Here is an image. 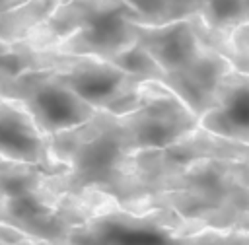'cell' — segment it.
Returning a JSON list of instances; mask_svg holds the SVG:
<instances>
[{
	"label": "cell",
	"instance_id": "cell-1",
	"mask_svg": "<svg viewBox=\"0 0 249 245\" xmlns=\"http://www.w3.org/2000/svg\"><path fill=\"white\" fill-rule=\"evenodd\" d=\"M124 210L169 212L189 224L249 231V161L198 158L165 173L152 192Z\"/></svg>",
	"mask_w": 249,
	"mask_h": 245
},
{
	"label": "cell",
	"instance_id": "cell-2",
	"mask_svg": "<svg viewBox=\"0 0 249 245\" xmlns=\"http://www.w3.org/2000/svg\"><path fill=\"white\" fill-rule=\"evenodd\" d=\"M47 144L51 156L70 167L64 175H53L58 192L97 191L115 198L121 206L130 202L126 171L130 152L117 115L99 109L91 121L47 136Z\"/></svg>",
	"mask_w": 249,
	"mask_h": 245
},
{
	"label": "cell",
	"instance_id": "cell-3",
	"mask_svg": "<svg viewBox=\"0 0 249 245\" xmlns=\"http://www.w3.org/2000/svg\"><path fill=\"white\" fill-rule=\"evenodd\" d=\"M136 23L124 0H64L25 43L37 51L113 60L138 43Z\"/></svg>",
	"mask_w": 249,
	"mask_h": 245
},
{
	"label": "cell",
	"instance_id": "cell-4",
	"mask_svg": "<svg viewBox=\"0 0 249 245\" xmlns=\"http://www.w3.org/2000/svg\"><path fill=\"white\" fill-rule=\"evenodd\" d=\"M56 68L29 70L0 84V95L19 101L45 136L80 126L99 111L60 82Z\"/></svg>",
	"mask_w": 249,
	"mask_h": 245
},
{
	"label": "cell",
	"instance_id": "cell-5",
	"mask_svg": "<svg viewBox=\"0 0 249 245\" xmlns=\"http://www.w3.org/2000/svg\"><path fill=\"white\" fill-rule=\"evenodd\" d=\"M119 119L130 154L167 148L200 126V117L156 80L144 82L142 105Z\"/></svg>",
	"mask_w": 249,
	"mask_h": 245
},
{
	"label": "cell",
	"instance_id": "cell-6",
	"mask_svg": "<svg viewBox=\"0 0 249 245\" xmlns=\"http://www.w3.org/2000/svg\"><path fill=\"white\" fill-rule=\"evenodd\" d=\"M54 72L60 82H64L89 105L117 117L132 113L142 105L144 82H148L121 70L109 60L93 56L70 54V58Z\"/></svg>",
	"mask_w": 249,
	"mask_h": 245
},
{
	"label": "cell",
	"instance_id": "cell-7",
	"mask_svg": "<svg viewBox=\"0 0 249 245\" xmlns=\"http://www.w3.org/2000/svg\"><path fill=\"white\" fill-rule=\"evenodd\" d=\"M0 154L33 163L51 175H64L68 165L56 161L31 113L16 99L0 95Z\"/></svg>",
	"mask_w": 249,
	"mask_h": 245
},
{
	"label": "cell",
	"instance_id": "cell-8",
	"mask_svg": "<svg viewBox=\"0 0 249 245\" xmlns=\"http://www.w3.org/2000/svg\"><path fill=\"white\" fill-rule=\"evenodd\" d=\"M136 35L138 43L152 54L165 76L189 68L208 47L196 16L163 25L136 23Z\"/></svg>",
	"mask_w": 249,
	"mask_h": 245
},
{
	"label": "cell",
	"instance_id": "cell-9",
	"mask_svg": "<svg viewBox=\"0 0 249 245\" xmlns=\"http://www.w3.org/2000/svg\"><path fill=\"white\" fill-rule=\"evenodd\" d=\"M200 126L216 136L249 146V74L231 68L222 80L214 103Z\"/></svg>",
	"mask_w": 249,
	"mask_h": 245
},
{
	"label": "cell",
	"instance_id": "cell-10",
	"mask_svg": "<svg viewBox=\"0 0 249 245\" xmlns=\"http://www.w3.org/2000/svg\"><path fill=\"white\" fill-rule=\"evenodd\" d=\"M231 68L228 56L208 45L189 68L165 76L161 84L167 86L193 113L202 117L214 103L216 91Z\"/></svg>",
	"mask_w": 249,
	"mask_h": 245
},
{
	"label": "cell",
	"instance_id": "cell-11",
	"mask_svg": "<svg viewBox=\"0 0 249 245\" xmlns=\"http://www.w3.org/2000/svg\"><path fill=\"white\" fill-rule=\"evenodd\" d=\"M64 0H25L21 6L0 16V41L23 43L27 41Z\"/></svg>",
	"mask_w": 249,
	"mask_h": 245
},
{
	"label": "cell",
	"instance_id": "cell-12",
	"mask_svg": "<svg viewBox=\"0 0 249 245\" xmlns=\"http://www.w3.org/2000/svg\"><path fill=\"white\" fill-rule=\"evenodd\" d=\"M51 187H54L53 175L45 169L0 154V192L4 196H25Z\"/></svg>",
	"mask_w": 249,
	"mask_h": 245
},
{
	"label": "cell",
	"instance_id": "cell-13",
	"mask_svg": "<svg viewBox=\"0 0 249 245\" xmlns=\"http://www.w3.org/2000/svg\"><path fill=\"white\" fill-rule=\"evenodd\" d=\"M198 18L206 29L228 41L239 27L249 23V0H196Z\"/></svg>",
	"mask_w": 249,
	"mask_h": 245
},
{
	"label": "cell",
	"instance_id": "cell-14",
	"mask_svg": "<svg viewBox=\"0 0 249 245\" xmlns=\"http://www.w3.org/2000/svg\"><path fill=\"white\" fill-rule=\"evenodd\" d=\"M144 25H163L198 16L196 0H124Z\"/></svg>",
	"mask_w": 249,
	"mask_h": 245
},
{
	"label": "cell",
	"instance_id": "cell-15",
	"mask_svg": "<svg viewBox=\"0 0 249 245\" xmlns=\"http://www.w3.org/2000/svg\"><path fill=\"white\" fill-rule=\"evenodd\" d=\"M115 66H119L121 70L136 76V78H142V80H156V82H163V70L158 66V62L152 58V54L140 45H132L128 47L126 51H123L121 54H117L113 60Z\"/></svg>",
	"mask_w": 249,
	"mask_h": 245
},
{
	"label": "cell",
	"instance_id": "cell-16",
	"mask_svg": "<svg viewBox=\"0 0 249 245\" xmlns=\"http://www.w3.org/2000/svg\"><path fill=\"white\" fill-rule=\"evenodd\" d=\"M0 245H60V243H53L49 239L29 235L10 224L0 222Z\"/></svg>",
	"mask_w": 249,
	"mask_h": 245
},
{
	"label": "cell",
	"instance_id": "cell-17",
	"mask_svg": "<svg viewBox=\"0 0 249 245\" xmlns=\"http://www.w3.org/2000/svg\"><path fill=\"white\" fill-rule=\"evenodd\" d=\"M23 2L25 0H0V16L10 12V10H14V8H18V6H21Z\"/></svg>",
	"mask_w": 249,
	"mask_h": 245
}]
</instances>
